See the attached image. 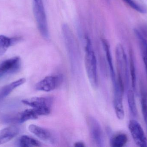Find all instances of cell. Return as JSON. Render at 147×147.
<instances>
[{
  "instance_id": "10",
  "label": "cell",
  "mask_w": 147,
  "mask_h": 147,
  "mask_svg": "<svg viewBox=\"0 0 147 147\" xmlns=\"http://www.w3.org/2000/svg\"><path fill=\"white\" fill-rule=\"evenodd\" d=\"M20 129L16 126H11L0 130V145L5 144L18 135Z\"/></svg>"
},
{
  "instance_id": "20",
  "label": "cell",
  "mask_w": 147,
  "mask_h": 147,
  "mask_svg": "<svg viewBox=\"0 0 147 147\" xmlns=\"http://www.w3.org/2000/svg\"><path fill=\"white\" fill-rule=\"evenodd\" d=\"M127 5L140 14H146L147 12L146 8L134 0H122Z\"/></svg>"
},
{
  "instance_id": "11",
  "label": "cell",
  "mask_w": 147,
  "mask_h": 147,
  "mask_svg": "<svg viewBox=\"0 0 147 147\" xmlns=\"http://www.w3.org/2000/svg\"><path fill=\"white\" fill-rule=\"evenodd\" d=\"M28 130L36 137L44 141H50L52 140L51 133L46 129L34 124L28 126Z\"/></svg>"
},
{
  "instance_id": "22",
  "label": "cell",
  "mask_w": 147,
  "mask_h": 147,
  "mask_svg": "<svg viewBox=\"0 0 147 147\" xmlns=\"http://www.w3.org/2000/svg\"><path fill=\"white\" fill-rule=\"evenodd\" d=\"M140 30V33H141L145 37V38H147V26H144L142 27L141 30Z\"/></svg>"
},
{
  "instance_id": "18",
  "label": "cell",
  "mask_w": 147,
  "mask_h": 147,
  "mask_svg": "<svg viewBox=\"0 0 147 147\" xmlns=\"http://www.w3.org/2000/svg\"><path fill=\"white\" fill-rule=\"evenodd\" d=\"M128 137L126 134L120 133L114 135L110 140L111 146L113 147L124 146L128 142Z\"/></svg>"
},
{
  "instance_id": "14",
  "label": "cell",
  "mask_w": 147,
  "mask_h": 147,
  "mask_svg": "<svg viewBox=\"0 0 147 147\" xmlns=\"http://www.w3.org/2000/svg\"><path fill=\"white\" fill-rule=\"evenodd\" d=\"M134 33L139 41L142 60L147 74V40L139 29H135Z\"/></svg>"
},
{
  "instance_id": "6",
  "label": "cell",
  "mask_w": 147,
  "mask_h": 147,
  "mask_svg": "<svg viewBox=\"0 0 147 147\" xmlns=\"http://www.w3.org/2000/svg\"><path fill=\"white\" fill-rule=\"evenodd\" d=\"M91 138L94 144L98 147H103L104 143L103 133L98 121L92 117L87 118Z\"/></svg>"
},
{
  "instance_id": "13",
  "label": "cell",
  "mask_w": 147,
  "mask_h": 147,
  "mask_svg": "<svg viewBox=\"0 0 147 147\" xmlns=\"http://www.w3.org/2000/svg\"><path fill=\"white\" fill-rule=\"evenodd\" d=\"M26 82L24 78L20 79L9 84L5 85L0 89V102L7 96L12 91Z\"/></svg>"
},
{
  "instance_id": "2",
  "label": "cell",
  "mask_w": 147,
  "mask_h": 147,
  "mask_svg": "<svg viewBox=\"0 0 147 147\" xmlns=\"http://www.w3.org/2000/svg\"><path fill=\"white\" fill-rule=\"evenodd\" d=\"M85 39L86 42L85 58L86 70L90 84L93 88H96L98 83L96 58L92 50L90 38L86 36Z\"/></svg>"
},
{
  "instance_id": "15",
  "label": "cell",
  "mask_w": 147,
  "mask_h": 147,
  "mask_svg": "<svg viewBox=\"0 0 147 147\" xmlns=\"http://www.w3.org/2000/svg\"><path fill=\"white\" fill-rule=\"evenodd\" d=\"M20 38L8 37L5 35H0V55L3 54L12 46L20 41Z\"/></svg>"
},
{
  "instance_id": "17",
  "label": "cell",
  "mask_w": 147,
  "mask_h": 147,
  "mask_svg": "<svg viewBox=\"0 0 147 147\" xmlns=\"http://www.w3.org/2000/svg\"><path fill=\"white\" fill-rule=\"evenodd\" d=\"M129 70L131 75V85L132 89L135 92H136V70L135 63L134 59V54L132 49H130L129 51Z\"/></svg>"
},
{
  "instance_id": "8",
  "label": "cell",
  "mask_w": 147,
  "mask_h": 147,
  "mask_svg": "<svg viewBox=\"0 0 147 147\" xmlns=\"http://www.w3.org/2000/svg\"><path fill=\"white\" fill-rule=\"evenodd\" d=\"M39 116L33 108L26 109L16 114L9 116L4 119L7 123H22L29 120H36Z\"/></svg>"
},
{
  "instance_id": "7",
  "label": "cell",
  "mask_w": 147,
  "mask_h": 147,
  "mask_svg": "<svg viewBox=\"0 0 147 147\" xmlns=\"http://www.w3.org/2000/svg\"><path fill=\"white\" fill-rule=\"evenodd\" d=\"M62 79L63 78L59 75L47 76L35 85V89L45 92L52 91L60 85Z\"/></svg>"
},
{
  "instance_id": "3",
  "label": "cell",
  "mask_w": 147,
  "mask_h": 147,
  "mask_svg": "<svg viewBox=\"0 0 147 147\" xmlns=\"http://www.w3.org/2000/svg\"><path fill=\"white\" fill-rule=\"evenodd\" d=\"M33 11L38 29L41 36L49 38V28L45 9L42 0H33Z\"/></svg>"
},
{
  "instance_id": "9",
  "label": "cell",
  "mask_w": 147,
  "mask_h": 147,
  "mask_svg": "<svg viewBox=\"0 0 147 147\" xmlns=\"http://www.w3.org/2000/svg\"><path fill=\"white\" fill-rule=\"evenodd\" d=\"M20 65L21 59L19 57H13L0 62V78L17 71Z\"/></svg>"
},
{
  "instance_id": "19",
  "label": "cell",
  "mask_w": 147,
  "mask_h": 147,
  "mask_svg": "<svg viewBox=\"0 0 147 147\" xmlns=\"http://www.w3.org/2000/svg\"><path fill=\"white\" fill-rule=\"evenodd\" d=\"M127 101L129 108L133 116L136 117L138 114L137 105L135 97V92L133 89L128 90Z\"/></svg>"
},
{
  "instance_id": "21",
  "label": "cell",
  "mask_w": 147,
  "mask_h": 147,
  "mask_svg": "<svg viewBox=\"0 0 147 147\" xmlns=\"http://www.w3.org/2000/svg\"><path fill=\"white\" fill-rule=\"evenodd\" d=\"M141 104L142 116L147 131V95L145 91H142Z\"/></svg>"
},
{
  "instance_id": "4",
  "label": "cell",
  "mask_w": 147,
  "mask_h": 147,
  "mask_svg": "<svg viewBox=\"0 0 147 147\" xmlns=\"http://www.w3.org/2000/svg\"><path fill=\"white\" fill-rule=\"evenodd\" d=\"M22 102L33 108L39 116L48 115L51 113L53 103L51 98L34 97L23 99Z\"/></svg>"
},
{
  "instance_id": "23",
  "label": "cell",
  "mask_w": 147,
  "mask_h": 147,
  "mask_svg": "<svg viewBox=\"0 0 147 147\" xmlns=\"http://www.w3.org/2000/svg\"><path fill=\"white\" fill-rule=\"evenodd\" d=\"M74 147H85L84 144L82 142H78L74 144Z\"/></svg>"
},
{
  "instance_id": "5",
  "label": "cell",
  "mask_w": 147,
  "mask_h": 147,
  "mask_svg": "<svg viewBox=\"0 0 147 147\" xmlns=\"http://www.w3.org/2000/svg\"><path fill=\"white\" fill-rule=\"evenodd\" d=\"M128 128L135 144L140 147H147V138L140 123L135 120H130Z\"/></svg>"
},
{
  "instance_id": "1",
  "label": "cell",
  "mask_w": 147,
  "mask_h": 147,
  "mask_svg": "<svg viewBox=\"0 0 147 147\" xmlns=\"http://www.w3.org/2000/svg\"><path fill=\"white\" fill-rule=\"evenodd\" d=\"M116 59L117 71V81L127 89L129 84V67L126 52L122 45L118 44L116 47Z\"/></svg>"
},
{
  "instance_id": "16",
  "label": "cell",
  "mask_w": 147,
  "mask_h": 147,
  "mask_svg": "<svg viewBox=\"0 0 147 147\" xmlns=\"http://www.w3.org/2000/svg\"><path fill=\"white\" fill-rule=\"evenodd\" d=\"M17 145L21 147H40L41 143L36 139L28 136L24 135L18 139Z\"/></svg>"
},
{
  "instance_id": "12",
  "label": "cell",
  "mask_w": 147,
  "mask_h": 147,
  "mask_svg": "<svg viewBox=\"0 0 147 147\" xmlns=\"http://www.w3.org/2000/svg\"><path fill=\"white\" fill-rule=\"evenodd\" d=\"M103 47L106 54V59L108 62V65L109 68L110 72L111 77L112 80L113 84L115 83L117 81V79L116 76L115 72L114 69V65H113V61H112V56L110 51V47L109 42L106 40L103 39L102 40Z\"/></svg>"
}]
</instances>
